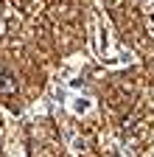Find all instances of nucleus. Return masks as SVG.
I'll list each match as a JSON object with an SVG mask.
<instances>
[{"instance_id": "f257e3e1", "label": "nucleus", "mask_w": 154, "mask_h": 157, "mask_svg": "<svg viewBox=\"0 0 154 157\" xmlns=\"http://www.w3.org/2000/svg\"><path fill=\"white\" fill-rule=\"evenodd\" d=\"M0 95H6V98L17 95V82H14V76L3 65H0Z\"/></svg>"}]
</instances>
